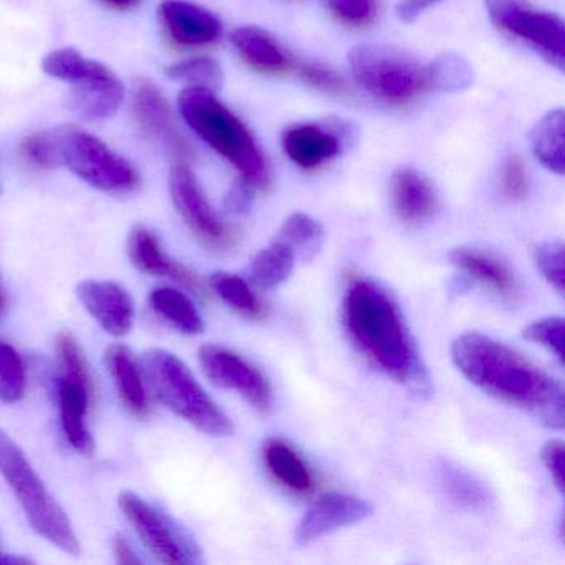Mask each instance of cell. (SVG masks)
<instances>
[{"mask_svg": "<svg viewBox=\"0 0 565 565\" xmlns=\"http://www.w3.org/2000/svg\"><path fill=\"white\" fill-rule=\"evenodd\" d=\"M231 42L241 58L256 71L277 74L290 67L289 55L266 29L254 25L236 29L231 34Z\"/></svg>", "mask_w": 565, "mask_h": 565, "instance_id": "cell-24", "label": "cell"}, {"mask_svg": "<svg viewBox=\"0 0 565 565\" xmlns=\"http://www.w3.org/2000/svg\"><path fill=\"white\" fill-rule=\"evenodd\" d=\"M323 237H326V231L322 224L306 213H294L284 221L279 231V239L292 247L296 256L299 253L307 259L319 253Z\"/></svg>", "mask_w": 565, "mask_h": 565, "instance_id": "cell-32", "label": "cell"}, {"mask_svg": "<svg viewBox=\"0 0 565 565\" xmlns=\"http://www.w3.org/2000/svg\"><path fill=\"white\" fill-rule=\"evenodd\" d=\"M451 359L486 395L527 413L547 428L564 429V386L527 356L484 333L466 332L452 342Z\"/></svg>", "mask_w": 565, "mask_h": 565, "instance_id": "cell-1", "label": "cell"}, {"mask_svg": "<svg viewBox=\"0 0 565 565\" xmlns=\"http://www.w3.org/2000/svg\"><path fill=\"white\" fill-rule=\"evenodd\" d=\"M28 372L14 347L0 342V402L15 403L24 396Z\"/></svg>", "mask_w": 565, "mask_h": 565, "instance_id": "cell-35", "label": "cell"}, {"mask_svg": "<svg viewBox=\"0 0 565 565\" xmlns=\"http://www.w3.org/2000/svg\"><path fill=\"white\" fill-rule=\"evenodd\" d=\"M372 512L373 505L359 495L327 492L307 509L297 525L294 539L299 547H306L323 535L362 522L363 519L372 515Z\"/></svg>", "mask_w": 565, "mask_h": 565, "instance_id": "cell-13", "label": "cell"}, {"mask_svg": "<svg viewBox=\"0 0 565 565\" xmlns=\"http://www.w3.org/2000/svg\"><path fill=\"white\" fill-rule=\"evenodd\" d=\"M263 461L269 475L287 491L306 495L316 489L312 469L284 439L270 438L264 443Z\"/></svg>", "mask_w": 565, "mask_h": 565, "instance_id": "cell-22", "label": "cell"}, {"mask_svg": "<svg viewBox=\"0 0 565 565\" xmlns=\"http://www.w3.org/2000/svg\"><path fill=\"white\" fill-rule=\"evenodd\" d=\"M562 439H551L542 448V465L547 469L548 476L554 481L558 492H564L565 486V448Z\"/></svg>", "mask_w": 565, "mask_h": 565, "instance_id": "cell-42", "label": "cell"}, {"mask_svg": "<svg viewBox=\"0 0 565 565\" xmlns=\"http://www.w3.org/2000/svg\"><path fill=\"white\" fill-rule=\"evenodd\" d=\"M439 486L452 504L465 509H488L492 494L488 486L468 469L443 462L438 469Z\"/></svg>", "mask_w": 565, "mask_h": 565, "instance_id": "cell-25", "label": "cell"}, {"mask_svg": "<svg viewBox=\"0 0 565 565\" xmlns=\"http://www.w3.org/2000/svg\"><path fill=\"white\" fill-rule=\"evenodd\" d=\"M100 2L117 11H130L141 4V0H100Z\"/></svg>", "mask_w": 565, "mask_h": 565, "instance_id": "cell-46", "label": "cell"}, {"mask_svg": "<svg viewBox=\"0 0 565 565\" xmlns=\"http://www.w3.org/2000/svg\"><path fill=\"white\" fill-rule=\"evenodd\" d=\"M158 18L164 34L180 47H204L216 42L223 32L217 15L191 0H163Z\"/></svg>", "mask_w": 565, "mask_h": 565, "instance_id": "cell-15", "label": "cell"}, {"mask_svg": "<svg viewBox=\"0 0 565 565\" xmlns=\"http://www.w3.org/2000/svg\"><path fill=\"white\" fill-rule=\"evenodd\" d=\"M114 552L115 557L120 564L135 565L141 564L140 557L135 554L134 547L124 535L117 534L114 537Z\"/></svg>", "mask_w": 565, "mask_h": 565, "instance_id": "cell-45", "label": "cell"}, {"mask_svg": "<svg viewBox=\"0 0 565 565\" xmlns=\"http://www.w3.org/2000/svg\"><path fill=\"white\" fill-rule=\"evenodd\" d=\"M426 78L428 87L446 94H456L475 84V71L461 55L443 54L426 67Z\"/></svg>", "mask_w": 565, "mask_h": 565, "instance_id": "cell-31", "label": "cell"}, {"mask_svg": "<svg viewBox=\"0 0 565 565\" xmlns=\"http://www.w3.org/2000/svg\"><path fill=\"white\" fill-rule=\"evenodd\" d=\"M54 137L62 164L85 183L104 193L121 196L140 190L141 177L137 168L100 138L77 127L58 128Z\"/></svg>", "mask_w": 565, "mask_h": 565, "instance_id": "cell-7", "label": "cell"}, {"mask_svg": "<svg viewBox=\"0 0 565 565\" xmlns=\"http://www.w3.org/2000/svg\"><path fill=\"white\" fill-rule=\"evenodd\" d=\"M55 355H57L58 369H61V380L77 383V385L94 392L87 359L72 333L64 332L57 337Z\"/></svg>", "mask_w": 565, "mask_h": 565, "instance_id": "cell-34", "label": "cell"}, {"mask_svg": "<svg viewBox=\"0 0 565 565\" xmlns=\"http://www.w3.org/2000/svg\"><path fill=\"white\" fill-rule=\"evenodd\" d=\"M42 71L51 77L57 78V81L75 85L88 81V78L104 75L110 68L102 62L84 57L77 49L64 47L45 55L44 61H42Z\"/></svg>", "mask_w": 565, "mask_h": 565, "instance_id": "cell-30", "label": "cell"}, {"mask_svg": "<svg viewBox=\"0 0 565 565\" xmlns=\"http://www.w3.org/2000/svg\"><path fill=\"white\" fill-rule=\"evenodd\" d=\"M349 65L356 84L385 104H408L428 87L426 67L392 45H356L349 52Z\"/></svg>", "mask_w": 565, "mask_h": 565, "instance_id": "cell-6", "label": "cell"}, {"mask_svg": "<svg viewBox=\"0 0 565 565\" xmlns=\"http://www.w3.org/2000/svg\"><path fill=\"white\" fill-rule=\"evenodd\" d=\"M134 105L138 125L151 143L163 148L164 153L170 154L178 163L190 160L193 154L190 143L178 128L173 110L157 85L147 81L138 84Z\"/></svg>", "mask_w": 565, "mask_h": 565, "instance_id": "cell-12", "label": "cell"}, {"mask_svg": "<svg viewBox=\"0 0 565 565\" xmlns=\"http://www.w3.org/2000/svg\"><path fill=\"white\" fill-rule=\"evenodd\" d=\"M178 108L188 127L230 161L246 183L267 190L270 171L246 125L217 100L214 92L188 87L178 98Z\"/></svg>", "mask_w": 565, "mask_h": 565, "instance_id": "cell-3", "label": "cell"}, {"mask_svg": "<svg viewBox=\"0 0 565 565\" xmlns=\"http://www.w3.org/2000/svg\"><path fill=\"white\" fill-rule=\"evenodd\" d=\"M77 296L105 332L114 337H125L130 332L135 320V303L120 284L111 280H84L77 286Z\"/></svg>", "mask_w": 565, "mask_h": 565, "instance_id": "cell-16", "label": "cell"}, {"mask_svg": "<svg viewBox=\"0 0 565 565\" xmlns=\"http://www.w3.org/2000/svg\"><path fill=\"white\" fill-rule=\"evenodd\" d=\"M8 307V296H6L4 284L0 280V316L6 312Z\"/></svg>", "mask_w": 565, "mask_h": 565, "instance_id": "cell-47", "label": "cell"}, {"mask_svg": "<svg viewBox=\"0 0 565 565\" xmlns=\"http://www.w3.org/2000/svg\"><path fill=\"white\" fill-rule=\"evenodd\" d=\"M531 148L545 170L564 174V111H548L537 121L531 134Z\"/></svg>", "mask_w": 565, "mask_h": 565, "instance_id": "cell-26", "label": "cell"}, {"mask_svg": "<svg viewBox=\"0 0 565 565\" xmlns=\"http://www.w3.org/2000/svg\"><path fill=\"white\" fill-rule=\"evenodd\" d=\"M118 505L140 535L145 547L163 564L196 565L203 562L200 545L170 515L131 491H124Z\"/></svg>", "mask_w": 565, "mask_h": 565, "instance_id": "cell-9", "label": "cell"}, {"mask_svg": "<svg viewBox=\"0 0 565 565\" xmlns=\"http://www.w3.org/2000/svg\"><path fill=\"white\" fill-rule=\"evenodd\" d=\"M200 363L204 375L214 385L239 393L257 412L273 409L274 390L269 379L239 353L207 343L200 349Z\"/></svg>", "mask_w": 565, "mask_h": 565, "instance_id": "cell-11", "label": "cell"}, {"mask_svg": "<svg viewBox=\"0 0 565 565\" xmlns=\"http://www.w3.org/2000/svg\"><path fill=\"white\" fill-rule=\"evenodd\" d=\"M347 335L379 372L418 398L431 393V382L405 317L392 294L369 277L350 276L342 303Z\"/></svg>", "mask_w": 565, "mask_h": 565, "instance_id": "cell-2", "label": "cell"}, {"mask_svg": "<svg viewBox=\"0 0 565 565\" xmlns=\"http://www.w3.org/2000/svg\"><path fill=\"white\" fill-rule=\"evenodd\" d=\"M522 337L535 345H541L564 365L565 322L562 317H544L534 320L522 330Z\"/></svg>", "mask_w": 565, "mask_h": 565, "instance_id": "cell-36", "label": "cell"}, {"mask_svg": "<svg viewBox=\"0 0 565 565\" xmlns=\"http://www.w3.org/2000/svg\"><path fill=\"white\" fill-rule=\"evenodd\" d=\"M105 365L114 379L125 408L137 418H148L151 413L150 396L134 352L127 345L115 343L105 352Z\"/></svg>", "mask_w": 565, "mask_h": 565, "instance_id": "cell-19", "label": "cell"}, {"mask_svg": "<svg viewBox=\"0 0 565 565\" xmlns=\"http://www.w3.org/2000/svg\"><path fill=\"white\" fill-rule=\"evenodd\" d=\"M0 475L24 509L32 527L71 555L81 554L77 534L57 499L49 491L18 443L0 429Z\"/></svg>", "mask_w": 565, "mask_h": 565, "instance_id": "cell-5", "label": "cell"}, {"mask_svg": "<svg viewBox=\"0 0 565 565\" xmlns=\"http://www.w3.org/2000/svg\"><path fill=\"white\" fill-rule=\"evenodd\" d=\"M19 151L25 163L39 170H52L62 164L54 134L29 135L22 141Z\"/></svg>", "mask_w": 565, "mask_h": 565, "instance_id": "cell-38", "label": "cell"}, {"mask_svg": "<svg viewBox=\"0 0 565 565\" xmlns=\"http://www.w3.org/2000/svg\"><path fill=\"white\" fill-rule=\"evenodd\" d=\"M449 260L456 269L481 284L486 289L498 294L502 299H518L519 287L514 276L504 266V263H501L492 254L475 249V247L472 249L471 247H456L455 250L449 253Z\"/></svg>", "mask_w": 565, "mask_h": 565, "instance_id": "cell-20", "label": "cell"}, {"mask_svg": "<svg viewBox=\"0 0 565 565\" xmlns=\"http://www.w3.org/2000/svg\"><path fill=\"white\" fill-rule=\"evenodd\" d=\"M339 21L349 25H369L376 15V0H322Z\"/></svg>", "mask_w": 565, "mask_h": 565, "instance_id": "cell-39", "label": "cell"}, {"mask_svg": "<svg viewBox=\"0 0 565 565\" xmlns=\"http://www.w3.org/2000/svg\"><path fill=\"white\" fill-rule=\"evenodd\" d=\"M392 206L402 223L419 226L435 214L438 200L425 174L403 167L392 178Z\"/></svg>", "mask_w": 565, "mask_h": 565, "instance_id": "cell-18", "label": "cell"}, {"mask_svg": "<svg viewBox=\"0 0 565 565\" xmlns=\"http://www.w3.org/2000/svg\"><path fill=\"white\" fill-rule=\"evenodd\" d=\"M57 390L62 428H64L65 436L82 456L92 458L95 452V441L88 431L87 423H85L92 392L77 383L65 382V380H58Z\"/></svg>", "mask_w": 565, "mask_h": 565, "instance_id": "cell-23", "label": "cell"}, {"mask_svg": "<svg viewBox=\"0 0 565 565\" xmlns=\"http://www.w3.org/2000/svg\"><path fill=\"white\" fill-rule=\"evenodd\" d=\"M128 256L140 273L153 277H171L196 296L206 297V287L201 282L196 273L188 269L178 260L171 259L164 253L157 234L148 227L140 226L131 231L130 237H128Z\"/></svg>", "mask_w": 565, "mask_h": 565, "instance_id": "cell-17", "label": "cell"}, {"mask_svg": "<svg viewBox=\"0 0 565 565\" xmlns=\"http://www.w3.org/2000/svg\"><path fill=\"white\" fill-rule=\"evenodd\" d=\"M441 0H399L396 6V15L399 21L415 22L423 12L428 11L429 8H435Z\"/></svg>", "mask_w": 565, "mask_h": 565, "instance_id": "cell-44", "label": "cell"}, {"mask_svg": "<svg viewBox=\"0 0 565 565\" xmlns=\"http://www.w3.org/2000/svg\"><path fill=\"white\" fill-rule=\"evenodd\" d=\"M150 303L158 316L171 323L174 329L186 335H200L204 332V322L193 300L173 287H160L150 296Z\"/></svg>", "mask_w": 565, "mask_h": 565, "instance_id": "cell-27", "label": "cell"}, {"mask_svg": "<svg viewBox=\"0 0 565 565\" xmlns=\"http://www.w3.org/2000/svg\"><path fill=\"white\" fill-rule=\"evenodd\" d=\"M484 4L495 28L564 71L565 25L558 15L534 8L529 0H484Z\"/></svg>", "mask_w": 565, "mask_h": 565, "instance_id": "cell-8", "label": "cell"}, {"mask_svg": "<svg viewBox=\"0 0 565 565\" xmlns=\"http://www.w3.org/2000/svg\"><path fill=\"white\" fill-rule=\"evenodd\" d=\"M299 75L303 84L323 92V94H347L345 82L337 75L335 71L327 67V65L319 64V62H307V64L300 65Z\"/></svg>", "mask_w": 565, "mask_h": 565, "instance_id": "cell-40", "label": "cell"}, {"mask_svg": "<svg viewBox=\"0 0 565 565\" xmlns=\"http://www.w3.org/2000/svg\"><path fill=\"white\" fill-rule=\"evenodd\" d=\"M534 263L537 269L541 270L542 277L547 280L548 286L557 290L558 296H564V244L561 241H547V243L539 244L534 250Z\"/></svg>", "mask_w": 565, "mask_h": 565, "instance_id": "cell-37", "label": "cell"}, {"mask_svg": "<svg viewBox=\"0 0 565 565\" xmlns=\"http://www.w3.org/2000/svg\"><path fill=\"white\" fill-rule=\"evenodd\" d=\"M350 128L337 121L329 127L313 124H299L284 130L280 137L284 153L296 167L302 170H316L342 151Z\"/></svg>", "mask_w": 565, "mask_h": 565, "instance_id": "cell-14", "label": "cell"}, {"mask_svg": "<svg viewBox=\"0 0 565 565\" xmlns=\"http://www.w3.org/2000/svg\"><path fill=\"white\" fill-rule=\"evenodd\" d=\"M210 284L216 296L231 309L236 310L239 316L256 320V322H260L269 316L266 303L260 300V297L254 292L253 287L243 277L231 273H214Z\"/></svg>", "mask_w": 565, "mask_h": 565, "instance_id": "cell-29", "label": "cell"}, {"mask_svg": "<svg viewBox=\"0 0 565 565\" xmlns=\"http://www.w3.org/2000/svg\"><path fill=\"white\" fill-rule=\"evenodd\" d=\"M4 554V552H2V547H0V555Z\"/></svg>", "mask_w": 565, "mask_h": 565, "instance_id": "cell-48", "label": "cell"}, {"mask_svg": "<svg viewBox=\"0 0 565 565\" xmlns=\"http://www.w3.org/2000/svg\"><path fill=\"white\" fill-rule=\"evenodd\" d=\"M167 74L171 81L181 82L188 87L216 92L223 85V71L220 64L210 57H194L178 62L168 67Z\"/></svg>", "mask_w": 565, "mask_h": 565, "instance_id": "cell-33", "label": "cell"}, {"mask_svg": "<svg viewBox=\"0 0 565 565\" xmlns=\"http://www.w3.org/2000/svg\"><path fill=\"white\" fill-rule=\"evenodd\" d=\"M145 375L153 395L171 412L210 436L234 433L230 416L204 392L190 369L168 350H148L143 359Z\"/></svg>", "mask_w": 565, "mask_h": 565, "instance_id": "cell-4", "label": "cell"}, {"mask_svg": "<svg viewBox=\"0 0 565 565\" xmlns=\"http://www.w3.org/2000/svg\"><path fill=\"white\" fill-rule=\"evenodd\" d=\"M254 203L253 186L246 181H239L234 184L230 191H227L226 198H224V206L230 213L244 214L250 210Z\"/></svg>", "mask_w": 565, "mask_h": 565, "instance_id": "cell-43", "label": "cell"}, {"mask_svg": "<svg viewBox=\"0 0 565 565\" xmlns=\"http://www.w3.org/2000/svg\"><path fill=\"white\" fill-rule=\"evenodd\" d=\"M72 87V110L85 120H107L124 104V85L111 71Z\"/></svg>", "mask_w": 565, "mask_h": 565, "instance_id": "cell-21", "label": "cell"}, {"mask_svg": "<svg viewBox=\"0 0 565 565\" xmlns=\"http://www.w3.org/2000/svg\"><path fill=\"white\" fill-rule=\"evenodd\" d=\"M502 190H504L505 196L512 201H521L527 196V170H525L521 157H511L505 161L504 171H502Z\"/></svg>", "mask_w": 565, "mask_h": 565, "instance_id": "cell-41", "label": "cell"}, {"mask_svg": "<svg viewBox=\"0 0 565 565\" xmlns=\"http://www.w3.org/2000/svg\"><path fill=\"white\" fill-rule=\"evenodd\" d=\"M296 257L292 247L280 239L259 250L250 263L254 286L260 290H270L286 282L292 276Z\"/></svg>", "mask_w": 565, "mask_h": 565, "instance_id": "cell-28", "label": "cell"}, {"mask_svg": "<svg viewBox=\"0 0 565 565\" xmlns=\"http://www.w3.org/2000/svg\"><path fill=\"white\" fill-rule=\"evenodd\" d=\"M170 194L178 213L204 246L226 250L236 244V231L217 216L186 163H177L171 170Z\"/></svg>", "mask_w": 565, "mask_h": 565, "instance_id": "cell-10", "label": "cell"}]
</instances>
